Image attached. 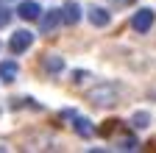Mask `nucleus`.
<instances>
[{
  "instance_id": "obj_1",
  "label": "nucleus",
  "mask_w": 156,
  "mask_h": 153,
  "mask_svg": "<svg viewBox=\"0 0 156 153\" xmlns=\"http://www.w3.org/2000/svg\"><path fill=\"white\" fill-rule=\"evenodd\" d=\"M117 98H120V86L117 84H101L89 92V100L98 103V106H114Z\"/></svg>"
},
{
  "instance_id": "obj_2",
  "label": "nucleus",
  "mask_w": 156,
  "mask_h": 153,
  "mask_svg": "<svg viewBox=\"0 0 156 153\" xmlns=\"http://www.w3.org/2000/svg\"><path fill=\"white\" fill-rule=\"evenodd\" d=\"M31 45H34V33H31V31H25V28L14 31V33H11V39H9V50H11L14 56L25 53V50H28Z\"/></svg>"
},
{
  "instance_id": "obj_3",
  "label": "nucleus",
  "mask_w": 156,
  "mask_h": 153,
  "mask_svg": "<svg viewBox=\"0 0 156 153\" xmlns=\"http://www.w3.org/2000/svg\"><path fill=\"white\" fill-rule=\"evenodd\" d=\"M153 20H156L153 9H140V11H134V17H131V28L136 33H148L151 25H153Z\"/></svg>"
},
{
  "instance_id": "obj_4",
  "label": "nucleus",
  "mask_w": 156,
  "mask_h": 153,
  "mask_svg": "<svg viewBox=\"0 0 156 153\" xmlns=\"http://www.w3.org/2000/svg\"><path fill=\"white\" fill-rule=\"evenodd\" d=\"M39 33H53V28L62 23V11L58 9H50V11H45L42 9V14H39Z\"/></svg>"
},
{
  "instance_id": "obj_5",
  "label": "nucleus",
  "mask_w": 156,
  "mask_h": 153,
  "mask_svg": "<svg viewBox=\"0 0 156 153\" xmlns=\"http://www.w3.org/2000/svg\"><path fill=\"white\" fill-rule=\"evenodd\" d=\"M17 14L23 17V20L34 23V20H39V14H42V6H39L36 0H23V3L17 6Z\"/></svg>"
},
{
  "instance_id": "obj_6",
  "label": "nucleus",
  "mask_w": 156,
  "mask_h": 153,
  "mask_svg": "<svg viewBox=\"0 0 156 153\" xmlns=\"http://www.w3.org/2000/svg\"><path fill=\"white\" fill-rule=\"evenodd\" d=\"M87 17H89V23L98 25V28H106V25L112 23V14H109L106 9H101V6H89V9H87Z\"/></svg>"
},
{
  "instance_id": "obj_7",
  "label": "nucleus",
  "mask_w": 156,
  "mask_h": 153,
  "mask_svg": "<svg viewBox=\"0 0 156 153\" xmlns=\"http://www.w3.org/2000/svg\"><path fill=\"white\" fill-rule=\"evenodd\" d=\"M58 11H62V23H67V25H78V20H81V6L73 3V0L64 3Z\"/></svg>"
},
{
  "instance_id": "obj_8",
  "label": "nucleus",
  "mask_w": 156,
  "mask_h": 153,
  "mask_svg": "<svg viewBox=\"0 0 156 153\" xmlns=\"http://www.w3.org/2000/svg\"><path fill=\"white\" fill-rule=\"evenodd\" d=\"M17 75H20L17 61H0V81H3V84H11Z\"/></svg>"
},
{
  "instance_id": "obj_9",
  "label": "nucleus",
  "mask_w": 156,
  "mask_h": 153,
  "mask_svg": "<svg viewBox=\"0 0 156 153\" xmlns=\"http://www.w3.org/2000/svg\"><path fill=\"white\" fill-rule=\"evenodd\" d=\"M73 128H75L78 137H84V139H92V134H95V128H92V123L87 117H73Z\"/></svg>"
},
{
  "instance_id": "obj_10",
  "label": "nucleus",
  "mask_w": 156,
  "mask_h": 153,
  "mask_svg": "<svg viewBox=\"0 0 156 153\" xmlns=\"http://www.w3.org/2000/svg\"><path fill=\"white\" fill-rule=\"evenodd\" d=\"M45 70L48 72H62L64 70V59H62V56H45Z\"/></svg>"
},
{
  "instance_id": "obj_11",
  "label": "nucleus",
  "mask_w": 156,
  "mask_h": 153,
  "mask_svg": "<svg viewBox=\"0 0 156 153\" xmlns=\"http://www.w3.org/2000/svg\"><path fill=\"white\" fill-rule=\"evenodd\" d=\"M131 125H134V128H148V125H151V114H148V111H136L134 117H131Z\"/></svg>"
},
{
  "instance_id": "obj_12",
  "label": "nucleus",
  "mask_w": 156,
  "mask_h": 153,
  "mask_svg": "<svg viewBox=\"0 0 156 153\" xmlns=\"http://www.w3.org/2000/svg\"><path fill=\"white\" fill-rule=\"evenodd\" d=\"M117 148H120V150H136V139L134 137H126V139L117 142Z\"/></svg>"
},
{
  "instance_id": "obj_13",
  "label": "nucleus",
  "mask_w": 156,
  "mask_h": 153,
  "mask_svg": "<svg viewBox=\"0 0 156 153\" xmlns=\"http://www.w3.org/2000/svg\"><path fill=\"white\" fill-rule=\"evenodd\" d=\"M9 23H11V11H9L3 3H0V28H6Z\"/></svg>"
}]
</instances>
